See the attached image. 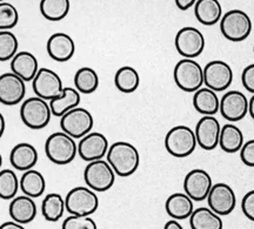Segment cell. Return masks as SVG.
<instances>
[{
  "instance_id": "cell-29",
  "label": "cell",
  "mask_w": 254,
  "mask_h": 229,
  "mask_svg": "<svg viewBox=\"0 0 254 229\" xmlns=\"http://www.w3.org/2000/svg\"><path fill=\"white\" fill-rule=\"evenodd\" d=\"M190 226L192 229H222L221 218L208 207H200L193 211L190 216Z\"/></svg>"
},
{
  "instance_id": "cell-13",
  "label": "cell",
  "mask_w": 254,
  "mask_h": 229,
  "mask_svg": "<svg viewBox=\"0 0 254 229\" xmlns=\"http://www.w3.org/2000/svg\"><path fill=\"white\" fill-rule=\"evenodd\" d=\"M208 208L219 216L230 215L237 206V195L230 184L220 182L212 187L207 196Z\"/></svg>"
},
{
  "instance_id": "cell-11",
  "label": "cell",
  "mask_w": 254,
  "mask_h": 229,
  "mask_svg": "<svg viewBox=\"0 0 254 229\" xmlns=\"http://www.w3.org/2000/svg\"><path fill=\"white\" fill-rule=\"evenodd\" d=\"M32 87L36 97L44 100H53L63 94L64 86L58 73L50 68H39L32 80Z\"/></svg>"
},
{
  "instance_id": "cell-36",
  "label": "cell",
  "mask_w": 254,
  "mask_h": 229,
  "mask_svg": "<svg viewBox=\"0 0 254 229\" xmlns=\"http://www.w3.org/2000/svg\"><path fill=\"white\" fill-rule=\"evenodd\" d=\"M19 12L15 6L9 2H0V31H9L17 26Z\"/></svg>"
},
{
  "instance_id": "cell-19",
  "label": "cell",
  "mask_w": 254,
  "mask_h": 229,
  "mask_svg": "<svg viewBox=\"0 0 254 229\" xmlns=\"http://www.w3.org/2000/svg\"><path fill=\"white\" fill-rule=\"evenodd\" d=\"M46 49L51 59L58 62H66L74 56L75 44L68 34L58 32L49 38Z\"/></svg>"
},
{
  "instance_id": "cell-23",
  "label": "cell",
  "mask_w": 254,
  "mask_h": 229,
  "mask_svg": "<svg viewBox=\"0 0 254 229\" xmlns=\"http://www.w3.org/2000/svg\"><path fill=\"white\" fill-rule=\"evenodd\" d=\"M165 209L172 220H186L190 219L194 211V203L185 193H174L167 198L165 202Z\"/></svg>"
},
{
  "instance_id": "cell-45",
  "label": "cell",
  "mask_w": 254,
  "mask_h": 229,
  "mask_svg": "<svg viewBox=\"0 0 254 229\" xmlns=\"http://www.w3.org/2000/svg\"><path fill=\"white\" fill-rule=\"evenodd\" d=\"M249 113L251 117L254 120V94L253 97L249 100Z\"/></svg>"
},
{
  "instance_id": "cell-6",
  "label": "cell",
  "mask_w": 254,
  "mask_h": 229,
  "mask_svg": "<svg viewBox=\"0 0 254 229\" xmlns=\"http://www.w3.org/2000/svg\"><path fill=\"white\" fill-rule=\"evenodd\" d=\"M65 207L67 213L77 216H90L97 212L99 207V198L88 187L78 186L72 188L65 198Z\"/></svg>"
},
{
  "instance_id": "cell-25",
  "label": "cell",
  "mask_w": 254,
  "mask_h": 229,
  "mask_svg": "<svg viewBox=\"0 0 254 229\" xmlns=\"http://www.w3.org/2000/svg\"><path fill=\"white\" fill-rule=\"evenodd\" d=\"M193 106H194L196 112L202 114V116H214V114H217L219 108H220V99L214 91L209 90L207 87H201L194 92Z\"/></svg>"
},
{
  "instance_id": "cell-1",
  "label": "cell",
  "mask_w": 254,
  "mask_h": 229,
  "mask_svg": "<svg viewBox=\"0 0 254 229\" xmlns=\"http://www.w3.org/2000/svg\"><path fill=\"white\" fill-rule=\"evenodd\" d=\"M106 158L116 175L122 177L133 175L140 165L139 151L135 146L126 141H118L111 145Z\"/></svg>"
},
{
  "instance_id": "cell-31",
  "label": "cell",
  "mask_w": 254,
  "mask_h": 229,
  "mask_svg": "<svg viewBox=\"0 0 254 229\" xmlns=\"http://www.w3.org/2000/svg\"><path fill=\"white\" fill-rule=\"evenodd\" d=\"M65 211V199L58 193L47 194L41 203V213L45 220L49 222L59 221Z\"/></svg>"
},
{
  "instance_id": "cell-12",
  "label": "cell",
  "mask_w": 254,
  "mask_h": 229,
  "mask_svg": "<svg viewBox=\"0 0 254 229\" xmlns=\"http://www.w3.org/2000/svg\"><path fill=\"white\" fill-rule=\"evenodd\" d=\"M232 81H233V71L227 62L222 60H212L205 66L204 84L215 93L226 91Z\"/></svg>"
},
{
  "instance_id": "cell-21",
  "label": "cell",
  "mask_w": 254,
  "mask_h": 229,
  "mask_svg": "<svg viewBox=\"0 0 254 229\" xmlns=\"http://www.w3.org/2000/svg\"><path fill=\"white\" fill-rule=\"evenodd\" d=\"M8 213L12 221L20 225H27L36 219L37 205L30 196L19 195L11 200Z\"/></svg>"
},
{
  "instance_id": "cell-48",
  "label": "cell",
  "mask_w": 254,
  "mask_h": 229,
  "mask_svg": "<svg viewBox=\"0 0 254 229\" xmlns=\"http://www.w3.org/2000/svg\"><path fill=\"white\" fill-rule=\"evenodd\" d=\"M253 53H254V46H253Z\"/></svg>"
},
{
  "instance_id": "cell-16",
  "label": "cell",
  "mask_w": 254,
  "mask_h": 229,
  "mask_svg": "<svg viewBox=\"0 0 254 229\" xmlns=\"http://www.w3.org/2000/svg\"><path fill=\"white\" fill-rule=\"evenodd\" d=\"M109 148V140L103 133L91 132L79 141L78 154L86 162L103 160V158L106 157Z\"/></svg>"
},
{
  "instance_id": "cell-37",
  "label": "cell",
  "mask_w": 254,
  "mask_h": 229,
  "mask_svg": "<svg viewBox=\"0 0 254 229\" xmlns=\"http://www.w3.org/2000/svg\"><path fill=\"white\" fill-rule=\"evenodd\" d=\"M62 229H98V227L90 216L69 215L64 220Z\"/></svg>"
},
{
  "instance_id": "cell-28",
  "label": "cell",
  "mask_w": 254,
  "mask_h": 229,
  "mask_svg": "<svg viewBox=\"0 0 254 229\" xmlns=\"http://www.w3.org/2000/svg\"><path fill=\"white\" fill-rule=\"evenodd\" d=\"M20 189L24 195L30 196L32 199L39 198L45 193L46 180L40 172L30 170L24 172L20 179Z\"/></svg>"
},
{
  "instance_id": "cell-14",
  "label": "cell",
  "mask_w": 254,
  "mask_h": 229,
  "mask_svg": "<svg viewBox=\"0 0 254 229\" xmlns=\"http://www.w3.org/2000/svg\"><path fill=\"white\" fill-rule=\"evenodd\" d=\"M219 112L231 122L243 120L249 113V99L240 91H228L220 99Z\"/></svg>"
},
{
  "instance_id": "cell-43",
  "label": "cell",
  "mask_w": 254,
  "mask_h": 229,
  "mask_svg": "<svg viewBox=\"0 0 254 229\" xmlns=\"http://www.w3.org/2000/svg\"><path fill=\"white\" fill-rule=\"evenodd\" d=\"M164 229H184V227L179 221L170 220V221H167L166 224H165Z\"/></svg>"
},
{
  "instance_id": "cell-18",
  "label": "cell",
  "mask_w": 254,
  "mask_h": 229,
  "mask_svg": "<svg viewBox=\"0 0 254 229\" xmlns=\"http://www.w3.org/2000/svg\"><path fill=\"white\" fill-rule=\"evenodd\" d=\"M221 126L217 117L212 115H204L199 119L195 126L196 144L205 151H213L219 146Z\"/></svg>"
},
{
  "instance_id": "cell-10",
  "label": "cell",
  "mask_w": 254,
  "mask_h": 229,
  "mask_svg": "<svg viewBox=\"0 0 254 229\" xmlns=\"http://www.w3.org/2000/svg\"><path fill=\"white\" fill-rule=\"evenodd\" d=\"M174 45L178 53L185 59H194L204 52L205 37L198 28L186 26L178 31Z\"/></svg>"
},
{
  "instance_id": "cell-27",
  "label": "cell",
  "mask_w": 254,
  "mask_h": 229,
  "mask_svg": "<svg viewBox=\"0 0 254 229\" xmlns=\"http://www.w3.org/2000/svg\"><path fill=\"white\" fill-rule=\"evenodd\" d=\"M244 144V133L239 127L233 123H226L221 127L220 138H219V147L222 151L233 154V153L240 152Z\"/></svg>"
},
{
  "instance_id": "cell-9",
  "label": "cell",
  "mask_w": 254,
  "mask_h": 229,
  "mask_svg": "<svg viewBox=\"0 0 254 229\" xmlns=\"http://www.w3.org/2000/svg\"><path fill=\"white\" fill-rule=\"evenodd\" d=\"M84 180L88 188L94 192H106L113 187L116 173L110 164L105 160L88 162L84 171Z\"/></svg>"
},
{
  "instance_id": "cell-32",
  "label": "cell",
  "mask_w": 254,
  "mask_h": 229,
  "mask_svg": "<svg viewBox=\"0 0 254 229\" xmlns=\"http://www.w3.org/2000/svg\"><path fill=\"white\" fill-rule=\"evenodd\" d=\"M69 7V0H40L39 4L41 15L50 21H60L67 17Z\"/></svg>"
},
{
  "instance_id": "cell-24",
  "label": "cell",
  "mask_w": 254,
  "mask_h": 229,
  "mask_svg": "<svg viewBox=\"0 0 254 229\" xmlns=\"http://www.w3.org/2000/svg\"><path fill=\"white\" fill-rule=\"evenodd\" d=\"M194 14L200 24L212 26L221 20V4L219 0H198L194 5Z\"/></svg>"
},
{
  "instance_id": "cell-4",
  "label": "cell",
  "mask_w": 254,
  "mask_h": 229,
  "mask_svg": "<svg viewBox=\"0 0 254 229\" xmlns=\"http://www.w3.org/2000/svg\"><path fill=\"white\" fill-rule=\"evenodd\" d=\"M174 82L187 93L196 92L204 85V68L194 59H182L174 66Z\"/></svg>"
},
{
  "instance_id": "cell-41",
  "label": "cell",
  "mask_w": 254,
  "mask_h": 229,
  "mask_svg": "<svg viewBox=\"0 0 254 229\" xmlns=\"http://www.w3.org/2000/svg\"><path fill=\"white\" fill-rule=\"evenodd\" d=\"M174 1H176L178 8L182 9V11H187L192 6H194L198 0H174Z\"/></svg>"
},
{
  "instance_id": "cell-22",
  "label": "cell",
  "mask_w": 254,
  "mask_h": 229,
  "mask_svg": "<svg viewBox=\"0 0 254 229\" xmlns=\"http://www.w3.org/2000/svg\"><path fill=\"white\" fill-rule=\"evenodd\" d=\"M39 71V63L36 56L31 52H18L11 60V72L21 78L25 82L32 81Z\"/></svg>"
},
{
  "instance_id": "cell-34",
  "label": "cell",
  "mask_w": 254,
  "mask_h": 229,
  "mask_svg": "<svg viewBox=\"0 0 254 229\" xmlns=\"http://www.w3.org/2000/svg\"><path fill=\"white\" fill-rule=\"evenodd\" d=\"M20 188V180L12 170L0 171V199L13 200Z\"/></svg>"
},
{
  "instance_id": "cell-20",
  "label": "cell",
  "mask_w": 254,
  "mask_h": 229,
  "mask_svg": "<svg viewBox=\"0 0 254 229\" xmlns=\"http://www.w3.org/2000/svg\"><path fill=\"white\" fill-rule=\"evenodd\" d=\"M39 155L37 148L28 142H20L15 145L9 153V162L14 170L26 172L33 170L36 166Z\"/></svg>"
},
{
  "instance_id": "cell-3",
  "label": "cell",
  "mask_w": 254,
  "mask_h": 229,
  "mask_svg": "<svg viewBox=\"0 0 254 229\" xmlns=\"http://www.w3.org/2000/svg\"><path fill=\"white\" fill-rule=\"evenodd\" d=\"M196 138L194 130L179 125L173 127L165 136V148L174 158H187L195 151Z\"/></svg>"
},
{
  "instance_id": "cell-17",
  "label": "cell",
  "mask_w": 254,
  "mask_h": 229,
  "mask_svg": "<svg viewBox=\"0 0 254 229\" xmlns=\"http://www.w3.org/2000/svg\"><path fill=\"white\" fill-rule=\"evenodd\" d=\"M26 94V82L14 73L7 72L0 75V103L6 106H14L24 101Z\"/></svg>"
},
{
  "instance_id": "cell-47",
  "label": "cell",
  "mask_w": 254,
  "mask_h": 229,
  "mask_svg": "<svg viewBox=\"0 0 254 229\" xmlns=\"http://www.w3.org/2000/svg\"><path fill=\"white\" fill-rule=\"evenodd\" d=\"M1 1H5V0H0V2H1Z\"/></svg>"
},
{
  "instance_id": "cell-40",
  "label": "cell",
  "mask_w": 254,
  "mask_h": 229,
  "mask_svg": "<svg viewBox=\"0 0 254 229\" xmlns=\"http://www.w3.org/2000/svg\"><path fill=\"white\" fill-rule=\"evenodd\" d=\"M241 81H243V86L246 88V91L254 94V63H251L244 68L243 74H241Z\"/></svg>"
},
{
  "instance_id": "cell-26",
  "label": "cell",
  "mask_w": 254,
  "mask_h": 229,
  "mask_svg": "<svg viewBox=\"0 0 254 229\" xmlns=\"http://www.w3.org/2000/svg\"><path fill=\"white\" fill-rule=\"evenodd\" d=\"M80 93L73 87H64L63 94L56 99L50 101V107L52 115L62 117L73 108L79 107L80 104Z\"/></svg>"
},
{
  "instance_id": "cell-39",
  "label": "cell",
  "mask_w": 254,
  "mask_h": 229,
  "mask_svg": "<svg viewBox=\"0 0 254 229\" xmlns=\"http://www.w3.org/2000/svg\"><path fill=\"white\" fill-rule=\"evenodd\" d=\"M241 209H243L244 215L249 220L254 222V189L245 194L241 201Z\"/></svg>"
},
{
  "instance_id": "cell-35",
  "label": "cell",
  "mask_w": 254,
  "mask_h": 229,
  "mask_svg": "<svg viewBox=\"0 0 254 229\" xmlns=\"http://www.w3.org/2000/svg\"><path fill=\"white\" fill-rule=\"evenodd\" d=\"M19 41L11 31H0V61H8L18 53Z\"/></svg>"
},
{
  "instance_id": "cell-5",
  "label": "cell",
  "mask_w": 254,
  "mask_h": 229,
  "mask_svg": "<svg viewBox=\"0 0 254 229\" xmlns=\"http://www.w3.org/2000/svg\"><path fill=\"white\" fill-rule=\"evenodd\" d=\"M220 31L227 40L240 43L250 37L252 32V20L246 12L231 9L221 17Z\"/></svg>"
},
{
  "instance_id": "cell-44",
  "label": "cell",
  "mask_w": 254,
  "mask_h": 229,
  "mask_svg": "<svg viewBox=\"0 0 254 229\" xmlns=\"http://www.w3.org/2000/svg\"><path fill=\"white\" fill-rule=\"evenodd\" d=\"M5 128H6V121H5V117L2 115L1 113H0V139H1V136L4 135L5 133Z\"/></svg>"
},
{
  "instance_id": "cell-46",
  "label": "cell",
  "mask_w": 254,
  "mask_h": 229,
  "mask_svg": "<svg viewBox=\"0 0 254 229\" xmlns=\"http://www.w3.org/2000/svg\"><path fill=\"white\" fill-rule=\"evenodd\" d=\"M2 166V157H1V153H0V167Z\"/></svg>"
},
{
  "instance_id": "cell-33",
  "label": "cell",
  "mask_w": 254,
  "mask_h": 229,
  "mask_svg": "<svg viewBox=\"0 0 254 229\" xmlns=\"http://www.w3.org/2000/svg\"><path fill=\"white\" fill-rule=\"evenodd\" d=\"M75 90L79 93L91 94L99 87V76L98 73L91 67H81L75 72L74 75Z\"/></svg>"
},
{
  "instance_id": "cell-7",
  "label": "cell",
  "mask_w": 254,
  "mask_h": 229,
  "mask_svg": "<svg viewBox=\"0 0 254 229\" xmlns=\"http://www.w3.org/2000/svg\"><path fill=\"white\" fill-rule=\"evenodd\" d=\"M20 117L24 125L31 129H43L52 117L50 104L39 97L24 100L20 107Z\"/></svg>"
},
{
  "instance_id": "cell-30",
  "label": "cell",
  "mask_w": 254,
  "mask_h": 229,
  "mask_svg": "<svg viewBox=\"0 0 254 229\" xmlns=\"http://www.w3.org/2000/svg\"><path fill=\"white\" fill-rule=\"evenodd\" d=\"M114 85L122 93H133L140 85V76L135 68L131 66H124L114 75Z\"/></svg>"
},
{
  "instance_id": "cell-8",
  "label": "cell",
  "mask_w": 254,
  "mask_h": 229,
  "mask_svg": "<svg viewBox=\"0 0 254 229\" xmlns=\"http://www.w3.org/2000/svg\"><path fill=\"white\" fill-rule=\"evenodd\" d=\"M94 119L90 111L82 107H75L60 117L62 132L73 139H81L91 133Z\"/></svg>"
},
{
  "instance_id": "cell-15",
  "label": "cell",
  "mask_w": 254,
  "mask_h": 229,
  "mask_svg": "<svg viewBox=\"0 0 254 229\" xmlns=\"http://www.w3.org/2000/svg\"><path fill=\"white\" fill-rule=\"evenodd\" d=\"M213 182L208 172L205 170H192L187 173L184 180V190L193 201H204L211 192Z\"/></svg>"
},
{
  "instance_id": "cell-2",
  "label": "cell",
  "mask_w": 254,
  "mask_h": 229,
  "mask_svg": "<svg viewBox=\"0 0 254 229\" xmlns=\"http://www.w3.org/2000/svg\"><path fill=\"white\" fill-rule=\"evenodd\" d=\"M45 153L49 160L53 164L64 166L74 160L78 154V145L74 139L64 132H56L47 138Z\"/></svg>"
},
{
  "instance_id": "cell-38",
  "label": "cell",
  "mask_w": 254,
  "mask_h": 229,
  "mask_svg": "<svg viewBox=\"0 0 254 229\" xmlns=\"http://www.w3.org/2000/svg\"><path fill=\"white\" fill-rule=\"evenodd\" d=\"M240 159L247 167H254V139L246 141L241 147Z\"/></svg>"
},
{
  "instance_id": "cell-42",
  "label": "cell",
  "mask_w": 254,
  "mask_h": 229,
  "mask_svg": "<svg viewBox=\"0 0 254 229\" xmlns=\"http://www.w3.org/2000/svg\"><path fill=\"white\" fill-rule=\"evenodd\" d=\"M0 229H25L24 225L17 224L14 221H7L0 225Z\"/></svg>"
}]
</instances>
